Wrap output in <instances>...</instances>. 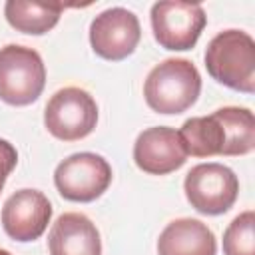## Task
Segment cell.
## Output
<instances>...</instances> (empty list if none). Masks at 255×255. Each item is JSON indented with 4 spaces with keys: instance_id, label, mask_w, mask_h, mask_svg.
Listing matches in <instances>:
<instances>
[{
    "instance_id": "6da1fadb",
    "label": "cell",
    "mask_w": 255,
    "mask_h": 255,
    "mask_svg": "<svg viewBox=\"0 0 255 255\" xmlns=\"http://www.w3.org/2000/svg\"><path fill=\"white\" fill-rule=\"evenodd\" d=\"M205 68L219 84L253 94L255 92V42L247 32H219L205 48Z\"/></svg>"
},
{
    "instance_id": "7a4b0ae2",
    "label": "cell",
    "mask_w": 255,
    "mask_h": 255,
    "mask_svg": "<svg viewBox=\"0 0 255 255\" xmlns=\"http://www.w3.org/2000/svg\"><path fill=\"white\" fill-rule=\"evenodd\" d=\"M201 92V76L185 58H167L145 78L143 96L157 114H181L191 108Z\"/></svg>"
},
{
    "instance_id": "3957f363",
    "label": "cell",
    "mask_w": 255,
    "mask_h": 255,
    "mask_svg": "<svg viewBox=\"0 0 255 255\" xmlns=\"http://www.w3.org/2000/svg\"><path fill=\"white\" fill-rule=\"evenodd\" d=\"M46 86V68L34 48L8 44L0 48V100L10 106H28Z\"/></svg>"
},
{
    "instance_id": "277c9868",
    "label": "cell",
    "mask_w": 255,
    "mask_h": 255,
    "mask_svg": "<svg viewBox=\"0 0 255 255\" xmlns=\"http://www.w3.org/2000/svg\"><path fill=\"white\" fill-rule=\"evenodd\" d=\"M98 122L96 100L82 88L58 90L46 104L44 124L60 141H78L90 135Z\"/></svg>"
},
{
    "instance_id": "5b68a950",
    "label": "cell",
    "mask_w": 255,
    "mask_h": 255,
    "mask_svg": "<svg viewBox=\"0 0 255 255\" xmlns=\"http://www.w3.org/2000/svg\"><path fill=\"white\" fill-rule=\"evenodd\" d=\"M205 22V10L195 2L161 0L151 6L153 38L165 50H191L197 44Z\"/></svg>"
},
{
    "instance_id": "8992f818",
    "label": "cell",
    "mask_w": 255,
    "mask_h": 255,
    "mask_svg": "<svg viewBox=\"0 0 255 255\" xmlns=\"http://www.w3.org/2000/svg\"><path fill=\"white\" fill-rule=\"evenodd\" d=\"M183 189L195 211L203 215H221L233 207L239 193V181L227 165L199 163L185 175Z\"/></svg>"
},
{
    "instance_id": "52a82bcc",
    "label": "cell",
    "mask_w": 255,
    "mask_h": 255,
    "mask_svg": "<svg viewBox=\"0 0 255 255\" xmlns=\"http://www.w3.org/2000/svg\"><path fill=\"white\" fill-rule=\"evenodd\" d=\"M54 183L64 199L90 203L110 187L112 167L98 153H74L56 167Z\"/></svg>"
},
{
    "instance_id": "ba28073f",
    "label": "cell",
    "mask_w": 255,
    "mask_h": 255,
    "mask_svg": "<svg viewBox=\"0 0 255 255\" xmlns=\"http://www.w3.org/2000/svg\"><path fill=\"white\" fill-rule=\"evenodd\" d=\"M141 40V26L133 12L126 8H108L100 12L90 24L92 50L112 62L131 56Z\"/></svg>"
},
{
    "instance_id": "9c48e42d",
    "label": "cell",
    "mask_w": 255,
    "mask_h": 255,
    "mask_svg": "<svg viewBox=\"0 0 255 255\" xmlns=\"http://www.w3.org/2000/svg\"><path fill=\"white\" fill-rule=\"evenodd\" d=\"M187 159L179 131L165 126L143 129L133 145L135 165L151 175H167L179 169Z\"/></svg>"
},
{
    "instance_id": "30bf717a",
    "label": "cell",
    "mask_w": 255,
    "mask_h": 255,
    "mask_svg": "<svg viewBox=\"0 0 255 255\" xmlns=\"http://www.w3.org/2000/svg\"><path fill=\"white\" fill-rule=\"evenodd\" d=\"M52 219V203L38 189L12 193L2 207V227L16 241L38 239Z\"/></svg>"
},
{
    "instance_id": "8fae6325",
    "label": "cell",
    "mask_w": 255,
    "mask_h": 255,
    "mask_svg": "<svg viewBox=\"0 0 255 255\" xmlns=\"http://www.w3.org/2000/svg\"><path fill=\"white\" fill-rule=\"evenodd\" d=\"M50 255H102L100 231L84 213H64L48 235Z\"/></svg>"
},
{
    "instance_id": "7c38bea8",
    "label": "cell",
    "mask_w": 255,
    "mask_h": 255,
    "mask_svg": "<svg viewBox=\"0 0 255 255\" xmlns=\"http://www.w3.org/2000/svg\"><path fill=\"white\" fill-rule=\"evenodd\" d=\"M213 231L199 219L181 217L165 225L157 239L159 255H215Z\"/></svg>"
},
{
    "instance_id": "4fadbf2b",
    "label": "cell",
    "mask_w": 255,
    "mask_h": 255,
    "mask_svg": "<svg viewBox=\"0 0 255 255\" xmlns=\"http://www.w3.org/2000/svg\"><path fill=\"white\" fill-rule=\"evenodd\" d=\"M179 135L187 155L193 157L225 155V129L217 112L209 116H197L185 120L179 129Z\"/></svg>"
},
{
    "instance_id": "5bb4252c",
    "label": "cell",
    "mask_w": 255,
    "mask_h": 255,
    "mask_svg": "<svg viewBox=\"0 0 255 255\" xmlns=\"http://www.w3.org/2000/svg\"><path fill=\"white\" fill-rule=\"evenodd\" d=\"M64 4L60 2H30V0H8L4 6V16L12 28L24 34L40 36L52 30L62 12Z\"/></svg>"
},
{
    "instance_id": "9a60e30c",
    "label": "cell",
    "mask_w": 255,
    "mask_h": 255,
    "mask_svg": "<svg viewBox=\"0 0 255 255\" xmlns=\"http://www.w3.org/2000/svg\"><path fill=\"white\" fill-rule=\"evenodd\" d=\"M225 129V155H245L255 147V118L253 112L239 106L215 110Z\"/></svg>"
},
{
    "instance_id": "2e32d148",
    "label": "cell",
    "mask_w": 255,
    "mask_h": 255,
    "mask_svg": "<svg viewBox=\"0 0 255 255\" xmlns=\"http://www.w3.org/2000/svg\"><path fill=\"white\" fill-rule=\"evenodd\" d=\"M223 255H255V213H239L223 233Z\"/></svg>"
},
{
    "instance_id": "e0dca14e",
    "label": "cell",
    "mask_w": 255,
    "mask_h": 255,
    "mask_svg": "<svg viewBox=\"0 0 255 255\" xmlns=\"http://www.w3.org/2000/svg\"><path fill=\"white\" fill-rule=\"evenodd\" d=\"M18 163V151L16 147L6 141V139H0V191L4 189V183L8 179V175L14 171Z\"/></svg>"
},
{
    "instance_id": "ac0fdd59",
    "label": "cell",
    "mask_w": 255,
    "mask_h": 255,
    "mask_svg": "<svg viewBox=\"0 0 255 255\" xmlns=\"http://www.w3.org/2000/svg\"><path fill=\"white\" fill-rule=\"evenodd\" d=\"M0 255H12L10 251H6V249H0Z\"/></svg>"
}]
</instances>
